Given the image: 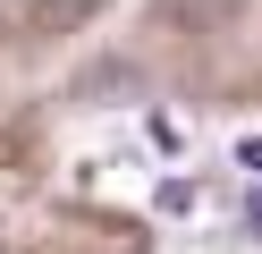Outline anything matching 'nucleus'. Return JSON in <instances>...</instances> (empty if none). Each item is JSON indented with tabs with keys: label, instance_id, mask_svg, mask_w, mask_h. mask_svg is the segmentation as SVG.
<instances>
[{
	"label": "nucleus",
	"instance_id": "3",
	"mask_svg": "<svg viewBox=\"0 0 262 254\" xmlns=\"http://www.w3.org/2000/svg\"><path fill=\"white\" fill-rule=\"evenodd\" d=\"M245 229L262 237V186H254V195H245Z\"/></svg>",
	"mask_w": 262,
	"mask_h": 254
},
{
	"label": "nucleus",
	"instance_id": "2",
	"mask_svg": "<svg viewBox=\"0 0 262 254\" xmlns=\"http://www.w3.org/2000/svg\"><path fill=\"white\" fill-rule=\"evenodd\" d=\"M237 169H245V178L262 186V135H237Z\"/></svg>",
	"mask_w": 262,
	"mask_h": 254
},
{
	"label": "nucleus",
	"instance_id": "1",
	"mask_svg": "<svg viewBox=\"0 0 262 254\" xmlns=\"http://www.w3.org/2000/svg\"><path fill=\"white\" fill-rule=\"evenodd\" d=\"M152 212H169V220H186V212H203V178H186V169H169V178L152 186Z\"/></svg>",
	"mask_w": 262,
	"mask_h": 254
}]
</instances>
